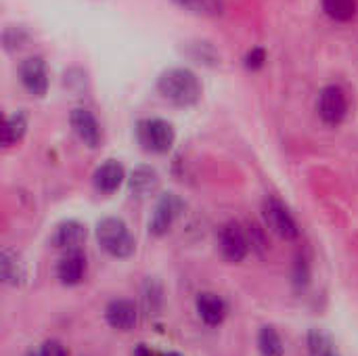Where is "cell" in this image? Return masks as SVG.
<instances>
[{"instance_id":"cell-1","label":"cell","mask_w":358,"mask_h":356,"mask_svg":"<svg viewBox=\"0 0 358 356\" xmlns=\"http://www.w3.org/2000/svg\"><path fill=\"white\" fill-rule=\"evenodd\" d=\"M157 92L174 107H193L201 99V82L191 69L172 67L159 76Z\"/></svg>"},{"instance_id":"cell-2","label":"cell","mask_w":358,"mask_h":356,"mask_svg":"<svg viewBox=\"0 0 358 356\" xmlns=\"http://www.w3.org/2000/svg\"><path fill=\"white\" fill-rule=\"evenodd\" d=\"M96 241L105 254H109L111 258H117V260L130 258L136 250V243H134V237H132L128 225L115 216H107V218L99 220Z\"/></svg>"},{"instance_id":"cell-3","label":"cell","mask_w":358,"mask_h":356,"mask_svg":"<svg viewBox=\"0 0 358 356\" xmlns=\"http://www.w3.org/2000/svg\"><path fill=\"white\" fill-rule=\"evenodd\" d=\"M136 141L145 151L164 155L172 149L176 141V132L170 122L162 118H147L136 124Z\"/></svg>"},{"instance_id":"cell-4","label":"cell","mask_w":358,"mask_h":356,"mask_svg":"<svg viewBox=\"0 0 358 356\" xmlns=\"http://www.w3.org/2000/svg\"><path fill=\"white\" fill-rule=\"evenodd\" d=\"M262 218H264L266 229H271L281 239L294 241V239L300 237V229H298V222H296L294 214L289 212V208L279 197L268 195L262 201Z\"/></svg>"},{"instance_id":"cell-5","label":"cell","mask_w":358,"mask_h":356,"mask_svg":"<svg viewBox=\"0 0 358 356\" xmlns=\"http://www.w3.org/2000/svg\"><path fill=\"white\" fill-rule=\"evenodd\" d=\"M182 208L185 204L176 193H164L155 204L153 216L149 220V233L153 237H166L172 231L178 216L182 214Z\"/></svg>"},{"instance_id":"cell-6","label":"cell","mask_w":358,"mask_h":356,"mask_svg":"<svg viewBox=\"0 0 358 356\" xmlns=\"http://www.w3.org/2000/svg\"><path fill=\"white\" fill-rule=\"evenodd\" d=\"M218 248H220V254L227 262L239 264L250 254L248 233L237 222H227L218 233Z\"/></svg>"},{"instance_id":"cell-7","label":"cell","mask_w":358,"mask_h":356,"mask_svg":"<svg viewBox=\"0 0 358 356\" xmlns=\"http://www.w3.org/2000/svg\"><path fill=\"white\" fill-rule=\"evenodd\" d=\"M317 109L325 124H329V126L342 124L348 113V101H346L344 90L340 86H325L319 94Z\"/></svg>"},{"instance_id":"cell-8","label":"cell","mask_w":358,"mask_h":356,"mask_svg":"<svg viewBox=\"0 0 358 356\" xmlns=\"http://www.w3.org/2000/svg\"><path fill=\"white\" fill-rule=\"evenodd\" d=\"M19 80L23 84V88L42 99L48 92V71H46V63L42 57H29L19 65Z\"/></svg>"},{"instance_id":"cell-9","label":"cell","mask_w":358,"mask_h":356,"mask_svg":"<svg viewBox=\"0 0 358 356\" xmlns=\"http://www.w3.org/2000/svg\"><path fill=\"white\" fill-rule=\"evenodd\" d=\"M86 256L82 250H69L61 256V260L57 262V279L61 285L65 287H76L84 281L86 275Z\"/></svg>"},{"instance_id":"cell-10","label":"cell","mask_w":358,"mask_h":356,"mask_svg":"<svg viewBox=\"0 0 358 356\" xmlns=\"http://www.w3.org/2000/svg\"><path fill=\"white\" fill-rule=\"evenodd\" d=\"M105 321L117 332H132L138 323V308L132 300L126 298L111 300L105 308Z\"/></svg>"},{"instance_id":"cell-11","label":"cell","mask_w":358,"mask_h":356,"mask_svg":"<svg viewBox=\"0 0 358 356\" xmlns=\"http://www.w3.org/2000/svg\"><path fill=\"white\" fill-rule=\"evenodd\" d=\"M69 122H71L73 132L78 134V138L86 147H90V149L99 147V143H101V126H99L96 118L88 109L76 107L71 111V115H69Z\"/></svg>"},{"instance_id":"cell-12","label":"cell","mask_w":358,"mask_h":356,"mask_svg":"<svg viewBox=\"0 0 358 356\" xmlns=\"http://www.w3.org/2000/svg\"><path fill=\"white\" fill-rule=\"evenodd\" d=\"M0 279L8 287H23L27 281V266L23 258L10 248L0 252Z\"/></svg>"},{"instance_id":"cell-13","label":"cell","mask_w":358,"mask_h":356,"mask_svg":"<svg viewBox=\"0 0 358 356\" xmlns=\"http://www.w3.org/2000/svg\"><path fill=\"white\" fill-rule=\"evenodd\" d=\"M126 180V172H124V166L115 159H107L105 164H101L96 170H94V176H92V185L99 193L103 195H111L115 193Z\"/></svg>"},{"instance_id":"cell-14","label":"cell","mask_w":358,"mask_h":356,"mask_svg":"<svg viewBox=\"0 0 358 356\" xmlns=\"http://www.w3.org/2000/svg\"><path fill=\"white\" fill-rule=\"evenodd\" d=\"M88 237V231L82 222L78 220H65L61 222L52 237H50V243L57 248V250H63V252H69V250H80L84 245Z\"/></svg>"},{"instance_id":"cell-15","label":"cell","mask_w":358,"mask_h":356,"mask_svg":"<svg viewBox=\"0 0 358 356\" xmlns=\"http://www.w3.org/2000/svg\"><path fill=\"white\" fill-rule=\"evenodd\" d=\"M195 311L208 327H218L227 319V302L212 292H203L195 300Z\"/></svg>"},{"instance_id":"cell-16","label":"cell","mask_w":358,"mask_h":356,"mask_svg":"<svg viewBox=\"0 0 358 356\" xmlns=\"http://www.w3.org/2000/svg\"><path fill=\"white\" fill-rule=\"evenodd\" d=\"M159 185V174L151 166H136L128 176V189L136 197H145L153 193Z\"/></svg>"},{"instance_id":"cell-17","label":"cell","mask_w":358,"mask_h":356,"mask_svg":"<svg viewBox=\"0 0 358 356\" xmlns=\"http://www.w3.org/2000/svg\"><path fill=\"white\" fill-rule=\"evenodd\" d=\"M25 130H27V115L23 111H15L6 115L2 124V147L17 145L25 136Z\"/></svg>"},{"instance_id":"cell-18","label":"cell","mask_w":358,"mask_h":356,"mask_svg":"<svg viewBox=\"0 0 358 356\" xmlns=\"http://www.w3.org/2000/svg\"><path fill=\"white\" fill-rule=\"evenodd\" d=\"M306 344H308V356H342L334 338L325 329H310Z\"/></svg>"},{"instance_id":"cell-19","label":"cell","mask_w":358,"mask_h":356,"mask_svg":"<svg viewBox=\"0 0 358 356\" xmlns=\"http://www.w3.org/2000/svg\"><path fill=\"white\" fill-rule=\"evenodd\" d=\"M182 50L195 63H201V65H218L220 63V55L210 42H203V40L187 42Z\"/></svg>"},{"instance_id":"cell-20","label":"cell","mask_w":358,"mask_h":356,"mask_svg":"<svg viewBox=\"0 0 358 356\" xmlns=\"http://www.w3.org/2000/svg\"><path fill=\"white\" fill-rule=\"evenodd\" d=\"M258 350L262 356H283L285 346L279 332L273 325H264L258 332Z\"/></svg>"},{"instance_id":"cell-21","label":"cell","mask_w":358,"mask_h":356,"mask_svg":"<svg viewBox=\"0 0 358 356\" xmlns=\"http://www.w3.org/2000/svg\"><path fill=\"white\" fill-rule=\"evenodd\" d=\"M143 304H145L147 315H159V311L164 306V290L151 277L143 285Z\"/></svg>"},{"instance_id":"cell-22","label":"cell","mask_w":358,"mask_h":356,"mask_svg":"<svg viewBox=\"0 0 358 356\" xmlns=\"http://www.w3.org/2000/svg\"><path fill=\"white\" fill-rule=\"evenodd\" d=\"M180 8L193 13V15H203V17H218L224 8L222 0H174Z\"/></svg>"},{"instance_id":"cell-23","label":"cell","mask_w":358,"mask_h":356,"mask_svg":"<svg viewBox=\"0 0 358 356\" xmlns=\"http://www.w3.org/2000/svg\"><path fill=\"white\" fill-rule=\"evenodd\" d=\"M323 10L336 21H350L357 13V0H321Z\"/></svg>"},{"instance_id":"cell-24","label":"cell","mask_w":358,"mask_h":356,"mask_svg":"<svg viewBox=\"0 0 358 356\" xmlns=\"http://www.w3.org/2000/svg\"><path fill=\"white\" fill-rule=\"evenodd\" d=\"M27 38H29L27 31L23 27H19V25H8L4 29V34H2V42H4V48L6 50H19V48H23L25 42H27Z\"/></svg>"},{"instance_id":"cell-25","label":"cell","mask_w":358,"mask_h":356,"mask_svg":"<svg viewBox=\"0 0 358 356\" xmlns=\"http://www.w3.org/2000/svg\"><path fill=\"white\" fill-rule=\"evenodd\" d=\"M308 283H310V264L304 256H298L294 264V285L298 292H302L308 287Z\"/></svg>"},{"instance_id":"cell-26","label":"cell","mask_w":358,"mask_h":356,"mask_svg":"<svg viewBox=\"0 0 358 356\" xmlns=\"http://www.w3.org/2000/svg\"><path fill=\"white\" fill-rule=\"evenodd\" d=\"M264 63H266V50H264L262 46H254V48L245 55V67H248L250 71L262 69Z\"/></svg>"},{"instance_id":"cell-27","label":"cell","mask_w":358,"mask_h":356,"mask_svg":"<svg viewBox=\"0 0 358 356\" xmlns=\"http://www.w3.org/2000/svg\"><path fill=\"white\" fill-rule=\"evenodd\" d=\"M38 355L40 356H69V353H67V348L63 346V342H59V340H46V342L40 346Z\"/></svg>"},{"instance_id":"cell-28","label":"cell","mask_w":358,"mask_h":356,"mask_svg":"<svg viewBox=\"0 0 358 356\" xmlns=\"http://www.w3.org/2000/svg\"><path fill=\"white\" fill-rule=\"evenodd\" d=\"M248 241H250V248H252V250L262 252V250L266 248V239H264V235H262V229H260V227H256V225H250Z\"/></svg>"},{"instance_id":"cell-29","label":"cell","mask_w":358,"mask_h":356,"mask_svg":"<svg viewBox=\"0 0 358 356\" xmlns=\"http://www.w3.org/2000/svg\"><path fill=\"white\" fill-rule=\"evenodd\" d=\"M134 356H155V355H153V350H151V348H147L145 344H138V346L134 348Z\"/></svg>"},{"instance_id":"cell-30","label":"cell","mask_w":358,"mask_h":356,"mask_svg":"<svg viewBox=\"0 0 358 356\" xmlns=\"http://www.w3.org/2000/svg\"><path fill=\"white\" fill-rule=\"evenodd\" d=\"M162 356H182V355H178V353H164Z\"/></svg>"},{"instance_id":"cell-31","label":"cell","mask_w":358,"mask_h":356,"mask_svg":"<svg viewBox=\"0 0 358 356\" xmlns=\"http://www.w3.org/2000/svg\"><path fill=\"white\" fill-rule=\"evenodd\" d=\"M23 356H40V355H38V353H34V350H29V353H25Z\"/></svg>"}]
</instances>
